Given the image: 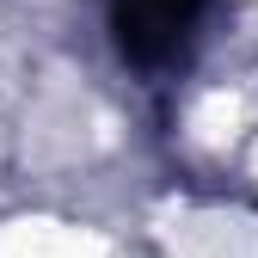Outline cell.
Returning <instances> with one entry per match:
<instances>
[{"mask_svg": "<svg viewBox=\"0 0 258 258\" xmlns=\"http://www.w3.org/2000/svg\"><path fill=\"white\" fill-rule=\"evenodd\" d=\"M209 0H105L111 13V37L123 49V61L136 68H166L184 55L190 31H197Z\"/></svg>", "mask_w": 258, "mask_h": 258, "instance_id": "obj_1", "label": "cell"}]
</instances>
